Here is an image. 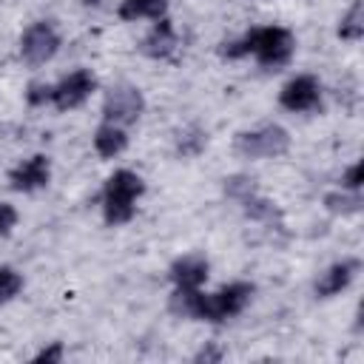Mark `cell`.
<instances>
[{
  "mask_svg": "<svg viewBox=\"0 0 364 364\" xmlns=\"http://www.w3.org/2000/svg\"><path fill=\"white\" fill-rule=\"evenodd\" d=\"M253 293H256V287L250 282H230V284L219 287L216 293H202L199 287H173L168 307L179 318L222 324V321L239 316L250 304Z\"/></svg>",
  "mask_w": 364,
  "mask_h": 364,
  "instance_id": "6da1fadb",
  "label": "cell"
},
{
  "mask_svg": "<svg viewBox=\"0 0 364 364\" xmlns=\"http://www.w3.org/2000/svg\"><path fill=\"white\" fill-rule=\"evenodd\" d=\"M296 51V40L284 26H256L239 40L222 43L219 54L225 60H242V57H256V63L267 71H282Z\"/></svg>",
  "mask_w": 364,
  "mask_h": 364,
  "instance_id": "7a4b0ae2",
  "label": "cell"
},
{
  "mask_svg": "<svg viewBox=\"0 0 364 364\" xmlns=\"http://www.w3.org/2000/svg\"><path fill=\"white\" fill-rule=\"evenodd\" d=\"M145 193V182L136 171L117 168L105 185H102V219L111 228H119L134 219L136 213V199Z\"/></svg>",
  "mask_w": 364,
  "mask_h": 364,
  "instance_id": "3957f363",
  "label": "cell"
},
{
  "mask_svg": "<svg viewBox=\"0 0 364 364\" xmlns=\"http://www.w3.org/2000/svg\"><path fill=\"white\" fill-rule=\"evenodd\" d=\"M233 151L242 159H276L290 151V134L287 128L267 122L250 131H239L233 139Z\"/></svg>",
  "mask_w": 364,
  "mask_h": 364,
  "instance_id": "277c9868",
  "label": "cell"
},
{
  "mask_svg": "<svg viewBox=\"0 0 364 364\" xmlns=\"http://www.w3.org/2000/svg\"><path fill=\"white\" fill-rule=\"evenodd\" d=\"M145 111V97L136 85H114L105 100H102V122H111V125H119V128H128L134 125Z\"/></svg>",
  "mask_w": 364,
  "mask_h": 364,
  "instance_id": "5b68a950",
  "label": "cell"
},
{
  "mask_svg": "<svg viewBox=\"0 0 364 364\" xmlns=\"http://www.w3.org/2000/svg\"><path fill=\"white\" fill-rule=\"evenodd\" d=\"M57 51H60V34L48 20L31 23L20 37V57L34 68L51 63Z\"/></svg>",
  "mask_w": 364,
  "mask_h": 364,
  "instance_id": "8992f818",
  "label": "cell"
},
{
  "mask_svg": "<svg viewBox=\"0 0 364 364\" xmlns=\"http://www.w3.org/2000/svg\"><path fill=\"white\" fill-rule=\"evenodd\" d=\"M279 105L293 114H310L321 108V82L313 74H296L279 91Z\"/></svg>",
  "mask_w": 364,
  "mask_h": 364,
  "instance_id": "52a82bcc",
  "label": "cell"
},
{
  "mask_svg": "<svg viewBox=\"0 0 364 364\" xmlns=\"http://www.w3.org/2000/svg\"><path fill=\"white\" fill-rule=\"evenodd\" d=\"M94 91H97V77L91 74V68H77L65 74L57 85H51V105L57 111H71L80 108Z\"/></svg>",
  "mask_w": 364,
  "mask_h": 364,
  "instance_id": "ba28073f",
  "label": "cell"
},
{
  "mask_svg": "<svg viewBox=\"0 0 364 364\" xmlns=\"http://www.w3.org/2000/svg\"><path fill=\"white\" fill-rule=\"evenodd\" d=\"M48 182H51V159L46 154H34L9 171V185L17 193H34Z\"/></svg>",
  "mask_w": 364,
  "mask_h": 364,
  "instance_id": "9c48e42d",
  "label": "cell"
},
{
  "mask_svg": "<svg viewBox=\"0 0 364 364\" xmlns=\"http://www.w3.org/2000/svg\"><path fill=\"white\" fill-rule=\"evenodd\" d=\"M179 46V37H176V28L168 17H159L154 20V26L145 31L142 43H139V51L151 60H168Z\"/></svg>",
  "mask_w": 364,
  "mask_h": 364,
  "instance_id": "30bf717a",
  "label": "cell"
},
{
  "mask_svg": "<svg viewBox=\"0 0 364 364\" xmlns=\"http://www.w3.org/2000/svg\"><path fill=\"white\" fill-rule=\"evenodd\" d=\"M358 267H361V262L353 259V256H350V259H341V262H336V264H330V267L316 279V296H318V299H333V296H338L341 290H347V287L353 284Z\"/></svg>",
  "mask_w": 364,
  "mask_h": 364,
  "instance_id": "8fae6325",
  "label": "cell"
},
{
  "mask_svg": "<svg viewBox=\"0 0 364 364\" xmlns=\"http://www.w3.org/2000/svg\"><path fill=\"white\" fill-rule=\"evenodd\" d=\"M210 276V264L205 256L199 253H188L179 256L171 267H168V279L173 282V287H202Z\"/></svg>",
  "mask_w": 364,
  "mask_h": 364,
  "instance_id": "7c38bea8",
  "label": "cell"
},
{
  "mask_svg": "<svg viewBox=\"0 0 364 364\" xmlns=\"http://www.w3.org/2000/svg\"><path fill=\"white\" fill-rule=\"evenodd\" d=\"M125 148H128V134H125V128L111 125V122H102V125L94 131V151H97L102 159H114V156H119Z\"/></svg>",
  "mask_w": 364,
  "mask_h": 364,
  "instance_id": "4fadbf2b",
  "label": "cell"
},
{
  "mask_svg": "<svg viewBox=\"0 0 364 364\" xmlns=\"http://www.w3.org/2000/svg\"><path fill=\"white\" fill-rule=\"evenodd\" d=\"M168 11V0H119L117 6V17L125 23L134 20H159Z\"/></svg>",
  "mask_w": 364,
  "mask_h": 364,
  "instance_id": "5bb4252c",
  "label": "cell"
},
{
  "mask_svg": "<svg viewBox=\"0 0 364 364\" xmlns=\"http://www.w3.org/2000/svg\"><path fill=\"white\" fill-rule=\"evenodd\" d=\"M338 37L347 43H358L364 37V3L353 0V6L338 20Z\"/></svg>",
  "mask_w": 364,
  "mask_h": 364,
  "instance_id": "9a60e30c",
  "label": "cell"
},
{
  "mask_svg": "<svg viewBox=\"0 0 364 364\" xmlns=\"http://www.w3.org/2000/svg\"><path fill=\"white\" fill-rule=\"evenodd\" d=\"M324 208L336 216H353L361 210V191H330L324 193Z\"/></svg>",
  "mask_w": 364,
  "mask_h": 364,
  "instance_id": "2e32d148",
  "label": "cell"
},
{
  "mask_svg": "<svg viewBox=\"0 0 364 364\" xmlns=\"http://www.w3.org/2000/svg\"><path fill=\"white\" fill-rule=\"evenodd\" d=\"M20 290H23V276H20L14 267L0 264V304L11 301Z\"/></svg>",
  "mask_w": 364,
  "mask_h": 364,
  "instance_id": "e0dca14e",
  "label": "cell"
},
{
  "mask_svg": "<svg viewBox=\"0 0 364 364\" xmlns=\"http://www.w3.org/2000/svg\"><path fill=\"white\" fill-rule=\"evenodd\" d=\"M208 145V134L205 131H199V128H188L185 134H179V154L182 156H196L202 148Z\"/></svg>",
  "mask_w": 364,
  "mask_h": 364,
  "instance_id": "ac0fdd59",
  "label": "cell"
},
{
  "mask_svg": "<svg viewBox=\"0 0 364 364\" xmlns=\"http://www.w3.org/2000/svg\"><path fill=\"white\" fill-rule=\"evenodd\" d=\"M225 193L242 202V199H247L250 193H256V185H253V179H250V176L236 173V176H228V179H225Z\"/></svg>",
  "mask_w": 364,
  "mask_h": 364,
  "instance_id": "d6986e66",
  "label": "cell"
},
{
  "mask_svg": "<svg viewBox=\"0 0 364 364\" xmlns=\"http://www.w3.org/2000/svg\"><path fill=\"white\" fill-rule=\"evenodd\" d=\"M26 100H28V105H46V102H51V85L48 82H31L28 91H26Z\"/></svg>",
  "mask_w": 364,
  "mask_h": 364,
  "instance_id": "ffe728a7",
  "label": "cell"
},
{
  "mask_svg": "<svg viewBox=\"0 0 364 364\" xmlns=\"http://www.w3.org/2000/svg\"><path fill=\"white\" fill-rule=\"evenodd\" d=\"M17 225V208L9 202H0V236H9Z\"/></svg>",
  "mask_w": 364,
  "mask_h": 364,
  "instance_id": "44dd1931",
  "label": "cell"
},
{
  "mask_svg": "<svg viewBox=\"0 0 364 364\" xmlns=\"http://www.w3.org/2000/svg\"><path fill=\"white\" fill-rule=\"evenodd\" d=\"M341 188L344 191H361V162H353L341 173Z\"/></svg>",
  "mask_w": 364,
  "mask_h": 364,
  "instance_id": "7402d4cb",
  "label": "cell"
},
{
  "mask_svg": "<svg viewBox=\"0 0 364 364\" xmlns=\"http://www.w3.org/2000/svg\"><path fill=\"white\" fill-rule=\"evenodd\" d=\"M57 364V361H63V341H51L48 347H43L37 355H34V364Z\"/></svg>",
  "mask_w": 364,
  "mask_h": 364,
  "instance_id": "603a6c76",
  "label": "cell"
},
{
  "mask_svg": "<svg viewBox=\"0 0 364 364\" xmlns=\"http://www.w3.org/2000/svg\"><path fill=\"white\" fill-rule=\"evenodd\" d=\"M222 358V353L213 347V344H208V347H202L196 355H193V361H219Z\"/></svg>",
  "mask_w": 364,
  "mask_h": 364,
  "instance_id": "cb8c5ba5",
  "label": "cell"
},
{
  "mask_svg": "<svg viewBox=\"0 0 364 364\" xmlns=\"http://www.w3.org/2000/svg\"><path fill=\"white\" fill-rule=\"evenodd\" d=\"M102 0H82V6H100Z\"/></svg>",
  "mask_w": 364,
  "mask_h": 364,
  "instance_id": "d4e9b609",
  "label": "cell"
}]
</instances>
